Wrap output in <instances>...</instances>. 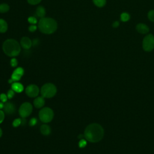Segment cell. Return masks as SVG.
Here are the masks:
<instances>
[{
    "mask_svg": "<svg viewBox=\"0 0 154 154\" xmlns=\"http://www.w3.org/2000/svg\"><path fill=\"white\" fill-rule=\"evenodd\" d=\"M104 134L103 128L98 123H92L88 125L84 131V137L92 143H96L101 140Z\"/></svg>",
    "mask_w": 154,
    "mask_h": 154,
    "instance_id": "obj_1",
    "label": "cell"
},
{
    "mask_svg": "<svg viewBox=\"0 0 154 154\" xmlns=\"http://www.w3.org/2000/svg\"><path fill=\"white\" fill-rule=\"evenodd\" d=\"M38 28L42 33L46 34H53L57 29V23L55 19L51 18H40L38 23Z\"/></svg>",
    "mask_w": 154,
    "mask_h": 154,
    "instance_id": "obj_2",
    "label": "cell"
},
{
    "mask_svg": "<svg viewBox=\"0 0 154 154\" xmlns=\"http://www.w3.org/2000/svg\"><path fill=\"white\" fill-rule=\"evenodd\" d=\"M21 45L15 39H9L6 40L3 45L4 53L9 57L18 56L21 51Z\"/></svg>",
    "mask_w": 154,
    "mask_h": 154,
    "instance_id": "obj_3",
    "label": "cell"
},
{
    "mask_svg": "<svg viewBox=\"0 0 154 154\" xmlns=\"http://www.w3.org/2000/svg\"><path fill=\"white\" fill-rule=\"evenodd\" d=\"M57 93V87L52 83H46L41 89V94L44 98L54 97Z\"/></svg>",
    "mask_w": 154,
    "mask_h": 154,
    "instance_id": "obj_4",
    "label": "cell"
},
{
    "mask_svg": "<svg viewBox=\"0 0 154 154\" xmlns=\"http://www.w3.org/2000/svg\"><path fill=\"white\" fill-rule=\"evenodd\" d=\"M40 120L43 123H49L54 118V112L49 107H45L41 109L39 114Z\"/></svg>",
    "mask_w": 154,
    "mask_h": 154,
    "instance_id": "obj_5",
    "label": "cell"
},
{
    "mask_svg": "<svg viewBox=\"0 0 154 154\" xmlns=\"http://www.w3.org/2000/svg\"><path fill=\"white\" fill-rule=\"evenodd\" d=\"M33 111V106L30 102H24L19 109V113L22 118L29 116Z\"/></svg>",
    "mask_w": 154,
    "mask_h": 154,
    "instance_id": "obj_6",
    "label": "cell"
},
{
    "mask_svg": "<svg viewBox=\"0 0 154 154\" xmlns=\"http://www.w3.org/2000/svg\"><path fill=\"white\" fill-rule=\"evenodd\" d=\"M143 48L145 51L150 52L154 48V37L152 34L147 35L143 40Z\"/></svg>",
    "mask_w": 154,
    "mask_h": 154,
    "instance_id": "obj_7",
    "label": "cell"
},
{
    "mask_svg": "<svg viewBox=\"0 0 154 154\" xmlns=\"http://www.w3.org/2000/svg\"><path fill=\"white\" fill-rule=\"evenodd\" d=\"M25 92H26L27 95L29 97L35 98L39 93V89L36 85L30 84L26 88Z\"/></svg>",
    "mask_w": 154,
    "mask_h": 154,
    "instance_id": "obj_8",
    "label": "cell"
},
{
    "mask_svg": "<svg viewBox=\"0 0 154 154\" xmlns=\"http://www.w3.org/2000/svg\"><path fill=\"white\" fill-rule=\"evenodd\" d=\"M20 45L23 49H29L33 45V42L28 37H23L21 40Z\"/></svg>",
    "mask_w": 154,
    "mask_h": 154,
    "instance_id": "obj_9",
    "label": "cell"
},
{
    "mask_svg": "<svg viewBox=\"0 0 154 154\" xmlns=\"http://www.w3.org/2000/svg\"><path fill=\"white\" fill-rule=\"evenodd\" d=\"M4 111L7 114H12L15 113L16 111V108L15 106L13 104H12V102H6V104H4V108H3Z\"/></svg>",
    "mask_w": 154,
    "mask_h": 154,
    "instance_id": "obj_10",
    "label": "cell"
},
{
    "mask_svg": "<svg viewBox=\"0 0 154 154\" xmlns=\"http://www.w3.org/2000/svg\"><path fill=\"white\" fill-rule=\"evenodd\" d=\"M34 106L37 109L42 108L45 105V99L43 96L36 98L33 102Z\"/></svg>",
    "mask_w": 154,
    "mask_h": 154,
    "instance_id": "obj_11",
    "label": "cell"
},
{
    "mask_svg": "<svg viewBox=\"0 0 154 154\" xmlns=\"http://www.w3.org/2000/svg\"><path fill=\"white\" fill-rule=\"evenodd\" d=\"M136 30L141 34H146L149 32V29L146 25L144 23H139L136 26Z\"/></svg>",
    "mask_w": 154,
    "mask_h": 154,
    "instance_id": "obj_12",
    "label": "cell"
},
{
    "mask_svg": "<svg viewBox=\"0 0 154 154\" xmlns=\"http://www.w3.org/2000/svg\"><path fill=\"white\" fill-rule=\"evenodd\" d=\"M12 89L15 92L21 93L23 90V86L21 83L15 82L12 84Z\"/></svg>",
    "mask_w": 154,
    "mask_h": 154,
    "instance_id": "obj_13",
    "label": "cell"
},
{
    "mask_svg": "<svg viewBox=\"0 0 154 154\" xmlns=\"http://www.w3.org/2000/svg\"><path fill=\"white\" fill-rule=\"evenodd\" d=\"M40 132L44 136H48L51 134V128L48 125H42L40 127Z\"/></svg>",
    "mask_w": 154,
    "mask_h": 154,
    "instance_id": "obj_14",
    "label": "cell"
},
{
    "mask_svg": "<svg viewBox=\"0 0 154 154\" xmlns=\"http://www.w3.org/2000/svg\"><path fill=\"white\" fill-rule=\"evenodd\" d=\"M7 29L8 25L7 22L3 19H0V33H6L7 31Z\"/></svg>",
    "mask_w": 154,
    "mask_h": 154,
    "instance_id": "obj_15",
    "label": "cell"
},
{
    "mask_svg": "<svg viewBox=\"0 0 154 154\" xmlns=\"http://www.w3.org/2000/svg\"><path fill=\"white\" fill-rule=\"evenodd\" d=\"M46 14L45 9L42 6H39L36 9V15L38 17L43 18L45 17Z\"/></svg>",
    "mask_w": 154,
    "mask_h": 154,
    "instance_id": "obj_16",
    "label": "cell"
},
{
    "mask_svg": "<svg viewBox=\"0 0 154 154\" xmlns=\"http://www.w3.org/2000/svg\"><path fill=\"white\" fill-rule=\"evenodd\" d=\"M93 2L97 7H102L106 5V0H93Z\"/></svg>",
    "mask_w": 154,
    "mask_h": 154,
    "instance_id": "obj_17",
    "label": "cell"
},
{
    "mask_svg": "<svg viewBox=\"0 0 154 154\" xmlns=\"http://www.w3.org/2000/svg\"><path fill=\"white\" fill-rule=\"evenodd\" d=\"M10 10V7L7 4L3 3L0 4V13H6Z\"/></svg>",
    "mask_w": 154,
    "mask_h": 154,
    "instance_id": "obj_18",
    "label": "cell"
},
{
    "mask_svg": "<svg viewBox=\"0 0 154 154\" xmlns=\"http://www.w3.org/2000/svg\"><path fill=\"white\" fill-rule=\"evenodd\" d=\"M22 76L20 74H19L18 73H17L16 72H15L14 70V72H13L12 73V79L13 80L14 82H16V81H19L20 79L21 78V77Z\"/></svg>",
    "mask_w": 154,
    "mask_h": 154,
    "instance_id": "obj_19",
    "label": "cell"
},
{
    "mask_svg": "<svg viewBox=\"0 0 154 154\" xmlns=\"http://www.w3.org/2000/svg\"><path fill=\"white\" fill-rule=\"evenodd\" d=\"M130 15L128 14V13H122L120 15V19H121V21H123V22H126L128 21V20L130 19Z\"/></svg>",
    "mask_w": 154,
    "mask_h": 154,
    "instance_id": "obj_20",
    "label": "cell"
},
{
    "mask_svg": "<svg viewBox=\"0 0 154 154\" xmlns=\"http://www.w3.org/2000/svg\"><path fill=\"white\" fill-rule=\"evenodd\" d=\"M148 18L150 21L154 22V10H152L148 13Z\"/></svg>",
    "mask_w": 154,
    "mask_h": 154,
    "instance_id": "obj_21",
    "label": "cell"
},
{
    "mask_svg": "<svg viewBox=\"0 0 154 154\" xmlns=\"http://www.w3.org/2000/svg\"><path fill=\"white\" fill-rule=\"evenodd\" d=\"M22 123V119H16L13 122V126L14 127H18Z\"/></svg>",
    "mask_w": 154,
    "mask_h": 154,
    "instance_id": "obj_22",
    "label": "cell"
},
{
    "mask_svg": "<svg viewBox=\"0 0 154 154\" xmlns=\"http://www.w3.org/2000/svg\"><path fill=\"white\" fill-rule=\"evenodd\" d=\"M86 145H87V141L84 139H81L78 143V146L80 148H84L86 146Z\"/></svg>",
    "mask_w": 154,
    "mask_h": 154,
    "instance_id": "obj_23",
    "label": "cell"
},
{
    "mask_svg": "<svg viewBox=\"0 0 154 154\" xmlns=\"http://www.w3.org/2000/svg\"><path fill=\"white\" fill-rule=\"evenodd\" d=\"M7 95H6L5 93H1V95H0V100H1V101L2 102H6L7 100Z\"/></svg>",
    "mask_w": 154,
    "mask_h": 154,
    "instance_id": "obj_24",
    "label": "cell"
},
{
    "mask_svg": "<svg viewBox=\"0 0 154 154\" xmlns=\"http://www.w3.org/2000/svg\"><path fill=\"white\" fill-rule=\"evenodd\" d=\"M27 1L31 5H36L39 4L42 0H27Z\"/></svg>",
    "mask_w": 154,
    "mask_h": 154,
    "instance_id": "obj_25",
    "label": "cell"
},
{
    "mask_svg": "<svg viewBox=\"0 0 154 154\" xmlns=\"http://www.w3.org/2000/svg\"><path fill=\"white\" fill-rule=\"evenodd\" d=\"M37 119H36L35 117H33L32 119H30L29 122V125L30 126H34L37 124Z\"/></svg>",
    "mask_w": 154,
    "mask_h": 154,
    "instance_id": "obj_26",
    "label": "cell"
},
{
    "mask_svg": "<svg viewBox=\"0 0 154 154\" xmlns=\"http://www.w3.org/2000/svg\"><path fill=\"white\" fill-rule=\"evenodd\" d=\"M28 21L30 23H32V24H33V25H35L36 23H37V19H36V18H34V17H33V16H31V17H29V19H28Z\"/></svg>",
    "mask_w": 154,
    "mask_h": 154,
    "instance_id": "obj_27",
    "label": "cell"
},
{
    "mask_svg": "<svg viewBox=\"0 0 154 154\" xmlns=\"http://www.w3.org/2000/svg\"><path fill=\"white\" fill-rule=\"evenodd\" d=\"M10 65L13 67H16L17 65H18V60L15 58L12 59L11 60H10Z\"/></svg>",
    "mask_w": 154,
    "mask_h": 154,
    "instance_id": "obj_28",
    "label": "cell"
},
{
    "mask_svg": "<svg viewBox=\"0 0 154 154\" xmlns=\"http://www.w3.org/2000/svg\"><path fill=\"white\" fill-rule=\"evenodd\" d=\"M14 96H15V91L14 90L11 89V90L8 91V92H7V97H8L9 99L12 98Z\"/></svg>",
    "mask_w": 154,
    "mask_h": 154,
    "instance_id": "obj_29",
    "label": "cell"
},
{
    "mask_svg": "<svg viewBox=\"0 0 154 154\" xmlns=\"http://www.w3.org/2000/svg\"><path fill=\"white\" fill-rule=\"evenodd\" d=\"M4 117H5V115H4V111L0 110V123H1L3 122Z\"/></svg>",
    "mask_w": 154,
    "mask_h": 154,
    "instance_id": "obj_30",
    "label": "cell"
},
{
    "mask_svg": "<svg viewBox=\"0 0 154 154\" xmlns=\"http://www.w3.org/2000/svg\"><path fill=\"white\" fill-rule=\"evenodd\" d=\"M29 30L31 32H34L37 30V26L35 25H31L29 28Z\"/></svg>",
    "mask_w": 154,
    "mask_h": 154,
    "instance_id": "obj_31",
    "label": "cell"
},
{
    "mask_svg": "<svg viewBox=\"0 0 154 154\" xmlns=\"http://www.w3.org/2000/svg\"><path fill=\"white\" fill-rule=\"evenodd\" d=\"M119 25V22L118 21H116V22H114L113 24V27L114 28H117L118 26Z\"/></svg>",
    "mask_w": 154,
    "mask_h": 154,
    "instance_id": "obj_32",
    "label": "cell"
},
{
    "mask_svg": "<svg viewBox=\"0 0 154 154\" xmlns=\"http://www.w3.org/2000/svg\"><path fill=\"white\" fill-rule=\"evenodd\" d=\"M39 41H38V40L37 39H35V40H34V41H33V45H34V46H36V45H37V44H38V42Z\"/></svg>",
    "mask_w": 154,
    "mask_h": 154,
    "instance_id": "obj_33",
    "label": "cell"
},
{
    "mask_svg": "<svg viewBox=\"0 0 154 154\" xmlns=\"http://www.w3.org/2000/svg\"><path fill=\"white\" fill-rule=\"evenodd\" d=\"M4 104H3V102H0V110L3 109V108H4Z\"/></svg>",
    "mask_w": 154,
    "mask_h": 154,
    "instance_id": "obj_34",
    "label": "cell"
},
{
    "mask_svg": "<svg viewBox=\"0 0 154 154\" xmlns=\"http://www.w3.org/2000/svg\"><path fill=\"white\" fill-rule=\"evenodd\" d=\"M2 135H3V131L1 128H0V137H1Z\"/></svg>",
    "mask_w": 154,
    "mask_h": 154,
    "instance_id": "obj_35",
    "label": "cell"
},
{
    "mask_svg": "<svg viewBox=\"0 0 154 154\" xmlns=\"http://www.w3.org/2000/svg\"><path fill=\"white\" fill-rule=\"evenodd\" d=\"M83 136H83V135H81H81H80V136H78V139H82Z\"/></svg>",
    "mask_w": 154,
    "mask_h": 154,
    "instance_id": "obj_36",
    "label": "cell"
}]
</instances>
